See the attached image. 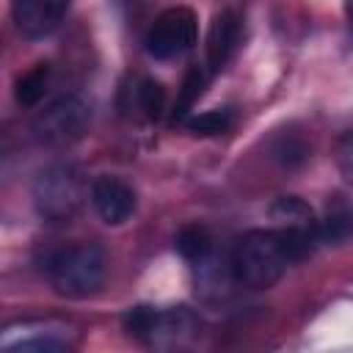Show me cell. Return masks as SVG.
Masks as SVG:
<instances>
[{
    "mask_svg": "<svg viewBox=\"0 0 353 353\" xmlns=\"http://www.w3.org/2000/svg\"><path fill=\"white\" fill-rule=\"evenodd\" d=\"M85 199H91V188H85L83 174L74 165H47L33 182L36 215L52 226L69 223L80 212Z\"/></svg>",
    "mask_w": 353,
    "mask_h": 353,
    "instance_id": "obj_3",
    "label": "cell"
},
{
    "mask_svg": "<svg viewBox=\"0 0 353 353\" xmlns=\"http://www.w3.org/2000/svg\"><path fill=\"white\" fill-rule=\"evenodd\" d=\"M91 105L77 94H63L41 108L30 124L33 138L44 146H69L88 130Z\"/></svg>",
    "mask_w": 353,
    "mask_h": 353,
    "instance_id": "obj_4",
    "label": "cell"
},
{
    "mask_svg": "<svg viewBox=\"0 0 353 353\" xmlns=\"http://www.w3.org/2000/svg\"><path fill=\"white\" fill-rule=\"evenodd\" d=\"M240 36H243V22L240 14L234 8H221L207 30V66L210 74H218L221 69H226V63L232 61V55L240 47Z\"/></svg>",
    "mask_w": 353,
    "mask_h": 353,
    "instance_id": "obj_8",
    "label": "cell"
},
{
    "mask_svg": "<svg viewBox=\"0 0 353 353\" xmlns=\"http://www.w3.org/2000/svg\"><path fill=\"white\" fill-rule=\"evenodd\" d=\"M199 36V19L190 8L174 6L157 14L152 28L146 30V52L157 61H171L185 55Z\"/></svg>",
    "mask_w": 353,
    "mask_h": 353,
    "instance_id": "obj_5",
    "label": "cell"
},
{
    "mask_svg": "<svg viewBox=\"0 0 353 353\" xmlns=\"http://www.w3.org/2000/svg\"><path fill=\"white\" fill-rule=\"evenodd\" d=\"M317 237L325 245H345L353 240V199L334 193L317 218Z\"/></svg>",
    "mask_w": 353,
    "mask_h": 353,
    "instance_id": "obj_9",
    "label": "cell"
},
{
    "mask_svg": "<svg viewBox=\"0 0 353 353\" xmlns=\"http://www.w3.org/2000/svg\"><path fill=\"white\" fill-rule=\"evenodd\" d=\"M207 83H210V72H207V69H201V66H188V72H185V77H182V85H179V91H176V102H174V108H171V124H185V121H188V116H190L193 105L201 99Z\"/></svg>",
    "mask_w": 353,
    "mask_h": 353,
    "instance_id": "obj_10",
    "label": "cell"
},
{
    "mask_svg": "<svg viewBox=\"0 0 353 353\" xmlns=\"http://www.w3.org/2000/svg\"><path fill=\"white\" fill-rule=\"evenodd\" d=\"M174 245H176L179 256L188 259V262H193V265H204L210 259V254H212V237H210V232L204 226H196V223L179 229Z\"/></svg>",
    "mask_w": 353,
    "mask_h": 353,
    "instance_id": "obj_11",
    "label": "cell"
},
{
    "mask_svg": "<svg viewBox=\"0 0 353 353\" xmlns=\"http://www.w3.org/2000/svg\"><path fill=\"white\" fill-rule=\"evenodd\" d=\"M121 323H124V331L130 336L149 342L152 339V331H154V323H157V309H152V306H132L124 314Z\"/></svg>",
    "mask_w": 353,
    "mask_h": 353,
    "instance_id": "obj_16",
    "label": "cell"
},
{
    "mask_svg": "<svg viewBox=\"0 0 353 353\" xmlns=\"http://www.w3.org/2000/svg\"><path fill=\"white\" fill-rule=\"evenodd\" d=\"M345 17H347V25H350V33H353V0H345Z\"/></svg>",
    "mask_w": 353,
    "mask_h": 353,
    "instance_id": "obj_19",
    "label": "cell"
},
{
    "mask_svg": "<svg viewBox=\"0 0 353 353\" xmlns=\"http://www.w3.org/2000/svg\"><path fill=\"white\" fill-rule=\"evenodd\" d=\"M91 204H94L97 215L102 218V223L121 226L135 215L138 196H135L132 185H127L124 179L102 174L91 182Z\"/></svg>",
    "mask_w": 353,
    "mask_h": 353,
    "instance_id": "obj_7",
    "label": "cell"
},
{
    "mask_svg": "<svg viewBox=\"0 0 353 353\" xmlns=\"http://www.w3.org/2000/svg\"><path fill=\"white\" fill-rule=\"evenodd\" d=\"M8 353H28V350H39V353H55L63 350L66 342L55 339V336H28V339H17V342H6L3 345Z\"/></svg>",
    "mask_w": 353,
    "mask_h": 353,
    "instance_id": "obj_17",
    "label": "cell"
},
{
    "mask_svg": "<svg viewBox=\"0 0 353 353\" xmlns=\"http://www.w3.org/2000/svg\"><path fill=\"white\" fill-rule=\"evenodd\" d=\"M47 83H50V63H36L33 69H28L17 85H14V99L17 105L22 108H33L41 102L44 91H47Z\"/></svg>",
    "mask_w": 353,
    "mask_h": 353,
    "instance_id": "obj_12",
    "label": "cell"
},
{
    "mask_svg": "<svg viewBox=\"0 0 353 353\" xmlns=\"http://www.w3.org/2000/svg\"><path fill=\"white\" fill-rule=\"evenodd\" d=\"M232 121H234V113L229 108H215V110H204L199 116H188L185 127L193 135H221L232 127Z\"/></svg>",
    "mask_w": 353,
    "mask_h": 353,
    "instance_id": "obj_15",
    "label": "cell"
},
{
    "mask_svg": "<svg viewBox=\"0 0 353 353\" xmlns=\"http://www.w3.org/2000/svg\"><path fill=\"white\" fill-rule=\"evenodd\" d=\"M334 157H336V168H339L342 179L353 188V132H345V135L336 141Z\"/></svg>",
    "mask_w": 353,
    "mask_h": 353,
    "instance_id": "obj_18",
    "label": "cell"
},
{
    "mask_svg": "<svg viewBox=\"0 0 353 353\" xmlns=\"http://www.w3.org/2000/svg\"><path fill=\"white\" fill-rule=\"evenodd\" d=\"M108 273V256L99 243H77L52 251L44 259L50 287L63 298H88L99 292Z\"/></svg>",
    "mask_w": 353,
    "mask_h": 353,
    "instance_id": "obj_2",
    "label": "cell"
},
{
    "mask_svg": "<svg viewBox=\"0 0 353 353\" xmlns=\"http://www.w3.org/2000/svg\"><path fill=\"white\" fill-rule=\"evenodd\" d=\"M295 265L287 243L281 237L279 229H251L245 232L229 256V270L232 279L243 287L251 290H268L276 281H281V276L287 273V268Z\"/></svg>",
    "mask_w": 353,
    "mask_h": 353,
    "instance_id": "obj_1",
    "label": "cell"
},
{
    "mask_svg": "<svg viewBox=\"0 0 353 353\" xmlns=\"http://www.w3.org/2000/svg\"><path fill=\"white\" fill-rule=\"evenodd\" d=\"M69 6L72 0H11V19L25 39L41 41L61 28Z\"/></svg>",
    "mask_w": 353,
    "mask_h": 353,
    "instance_id": "obj_6",
    "label": "cell"
},
{
    "mask_svg": "<svg viewBox=\"0 0 353 353\" xmlns=\"http://www.w3.org/2000/svg\"><path fill=\"white\" fill-rule=\"evenodd\" d=\"M270 157L276 163H281L284 168H295L301 165L306 157H309V146L301 135H292V132H281L273 138L270 143Z\"/></svg>",
    "mask_w": 353,
    "mask_h": 353,
    "instance_id": "obj_14",
    "label": "cell"
},
{
    "mask_svg": "<svg viewBox=\"0 0 353 353\" xmlns=\"http://www.w3.org/2000/svg\"><path fill=\"white\" fill-rule=\"evenodd\" d=\"M132 99H135V108L143 110V116L152 121H157L165 113V88L160 80H152V77L138 80L132 88Z\"/></svg>",
    "mask_w": 353,
    "mask_h": 353,
    "instance_id": "obj_13",
    "label": "cell"
}]
</instances>
